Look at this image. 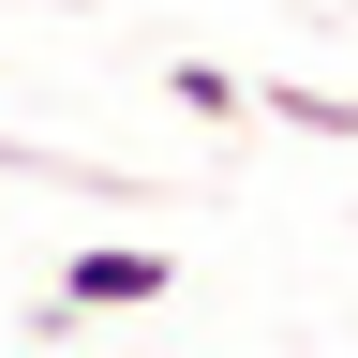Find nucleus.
Wrapping results in <instances>:
<instances>
[{
	"label": "nucleus",
	"instance_id": "nucleus-1",
	"mask_svg": "<svg viewBox=\"0 0 358 358\" xmlns=\"http://www.w3.org/2000/svg\"><path fill=\"white\" fill-rule=\"evenodd\" d=\"M164 284H179V268H164L150 239H90V254L60 268V313H75V329H90V313H150Z\"/></svg>",
	"mask_w": 358,
	"mask_h": 358
}]
</instances>
